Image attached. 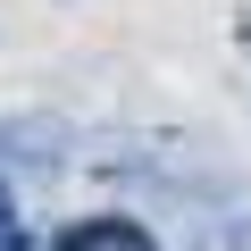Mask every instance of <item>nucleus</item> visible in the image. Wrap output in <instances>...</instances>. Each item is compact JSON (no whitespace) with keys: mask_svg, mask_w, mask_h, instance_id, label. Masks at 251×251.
Here are the masks:
<instances>
[{"mask_svg":"<svg viewBox=\"0 0 251 251\" xmlns=\"http://www.w3.org/2000/svg\"><path fill=\"white\" fill-rule=\"evenodd\" d=\"M50 251H159V243H151V226H134V218H84V226H67Z\"/></svg>","mask_w":251,"mask_h":251,"instance_id":"obj_1","label":"nucleus"},{"mask_svg":"<svg viewBox=\"0 0 251 251\" xmlns=\"http://www.w3.org/2000/svg\"><path fill=\"white\" fill-rule=\"evenodd\" d=\"M243 34H251V25H243Z\"/></svg>","mask_w":251,"mask_h":251,"instance_id":"obj_3","label":"nucleus"},{"mask_svg":"<svg viewBox=\"0 0 251 251\" xmlns=\"http://www.w3.org/2000/svg\"><path fill=\"white\" fill-rule=\"evenodd\" d=\"M0 251H17V201H9V184H0Z\"/></svg>","mask_w":251,"mask_h":251,"instance_id":"obj_2","label":"nucleus"}]
</instances>
